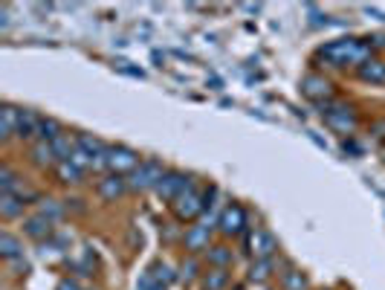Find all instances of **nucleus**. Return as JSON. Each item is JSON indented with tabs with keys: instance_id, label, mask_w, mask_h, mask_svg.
<instances>
[{
	"instance_id": "nucleus-8",
	"label": "nucleus",
	"mask_w": 385,
	"mask_h": 290,
	"mask_svg": "<svg viewBox=\"0 0 385 290\" xmlns=\"http://www.w3.org/2000/svg\"><path fill=\"white\" fill-rule=\"evenodd\" d=\"M249 218H246V209L238 206V203H229L223 212H220V218H218V226L223 235H241V232L246 229Z\"/></svg>"
},
{
	"instance_id": "nucleus-6",
	"label": "nucleus",
	"mask_w": 385,
	"mask_h": 290,
	"mask_svg": "<svg viewBox=\"0 0 385 290\" xmlns=\"http://www.w3.org/2000/svg\"><path fill=\"white\" fill-rule=\"evenodd\" d=\"M246 253L252 256V259H273L278 253V241L273 232H266V229H252L246 235Z\"/></svg>"
},
{
	"instance_id": "nucleus-25",
	"label": "nucleus",
	"mask_w": 385,
	"mask_h": 290,
	"mask_svg": "<svg viewBox=\"0 0 385 290\" xmlns=\"http://www.w3.org/2000/svg\"><path fill=\"white\" fill-rule=\"evenodd\" d=\"M38 212H41L44 218H50V221L55 224V221H61V218H64L67 206L59 203V201H52V198H44V201H38Z\"/></svg>"
},
{
	"instance_id": "nucleus-26",
	"label": "nucleus",
	"mask_w": 385,
	"mask_h": 290,
	"mask_svg": "<svg viewBox=\"0 0 385 290\" xmlns=\"http://www.w3.org/2000/svg\"><path fill=\"white\" fill-rule=\"evenodd\" d=\"M55 174H59V180L67 183V186H79V183L84 180V171H82V168H75L73 163H59Z\"/></svg>"
},
{
	"instance_id": "nucleus-4",
	"label": "nucleus",
	"mask_w": 385,
	"mask_h": 290,
	"mask_svg": "<svg viewBox=\"0 0 385 290\" xmlns=\"http://www.w3.org/2000/svg\"><path fill=\"white\" fill-rule=\"evenodd\" d=\"M319 110H322V116H324V122L331 125L333 131H339V133H354V131H356V113H354L348 105H342V102L331 99V102H322Z\"/></svg>"
},
{
	"instance_id": "nucleus-21",
	"label": "nucleus",
	"mask_w": 385,
	"mask_h": 290,
	"mask_svg": "<svg viewBox=\"0 0 385 290\" xmlns=\"http://www.w3.org/2000/svg\"><path fill=\"white\" fill-rule=\"evenodd\" d=\"M206 256H209V264H211V267H223V270L235 261L232 249H229L226 244H215V247H209V249H206Z\"/></svg>"
},
{
	"instance_id": "nucleus-13",
	"label": "nucleus",
	"mask_w": 385,
	"mask_h": 290,
	"mask_svg": "<svg viewBox=\"0 0 385 290\" xmlns=\"http://www.w3.org/2000/svg\"><path fill=\"white\" fill-rule=\"evenodd\" d=\"M356 75L362 82H371V85H382L385 82V61L382 58H368L359 70H356Z\"/></svg>"
},
{
	"instance_id": "nucleus-29",
	"label": "nucleus",
	"mask_w": 385,
	"mask_h": 290,
	"mask_svg": "<svg viewBox=\"0 0 385 290\" xmlns=\"http://www.w3.org/2000/svg\"><path fill=\"white\" fill-rule=\"evenodd\" d=\"M197 273H200V261L195 259V256H188V259H183V264H180V279L183 282H195L197 279Z\"/></svg>"
},
{
	"instance_id": "nucleus-27",
	"label": "nucleus",
	"mask_w": 385,
	"mask_h": 290,
	"mask_svg": "<svg viewBox=\"0 0 385 290\" xmlns=\"http://www.w3.org/2000/svg\"><path fill=\"white\" fill-rule=\"evenodd\" d=\"M281 287L284 290H307V276L301 270H287V273H281Z\"/></svg>"
},
{
	"instance_id": "nucleus-23",
	"label": "nucleus",
	"mask_w": 385,
	"mask_h": 290,
	"mask_svg": "<svg viewBox=\"0 0 385 290\" xmlns=\"http://www.w3.org/2000/svg\"><path fill=\"white\" fill-rule=\"evenodd\" d=\"M29 154H32V163L41 166V168H47V166H52V163H59V160H55V154H52V145H50V143H41V140L32 145Z\"/></svg>"
},
{
	"instance_id": "nucleus-11",
	"label": "nucleus",
	"mask_w": 385,
	"mask_h": 290,
	"mask_svg": "<svg viewBox=\"0 0 385 290\" xmlns=\"http://www.w3.org/2000/svg\"><path fill=\"white\" fill-rule=\"evenodd\" d=\"M128 189H130L128 177H122V174H107V177H102L99 183H96V191H99L105 201H119Z\"/></svg>"
},
{
	"instance_id": "nucleus-30",
	"label": "nucleus",
	"mask_w": 385,
	"mask_h": 290,
	"mask_svg": "<svg viewBox=\"0 0 385 290\" xmlns=\"http://www.w3.org/2000/svg\"><path fill=\"white\" fill-rule=\"evenodd\" d=\"M64 206L73 209V212H84V201H82V198H67Z\"/></svg>"
},
{
	"instance_id": "nucleus-28",
	"label": "nucleus",
	"mask_w": 385,
	"mask_h": 290,
	"mask_svg": "<svg viewBox=\"0 0 385 290\" xmlns=\"http://www.w3.org/2000/svg\"><path fill=\"white\" fill-rule=\"evenodd\" d=\"M148 273L153 276V282H157V284H163V287H168L171 282H174V270H171L165 261L151 264V270H148Z\"/></svg>"
},
{
	"instance_id": "nucleus-9",
	"label": "nucleus",
	"mask_w": 385,
	"mask_h": 290,
	"mask_svg": "<svg viewBox=\"0 0 385 290\" xmlns=\"http://www.w3.org/2000/svg\"><path fill=\"white\" fill-rule=\"evenodd\" d=\"M188 186H191V180L186 177L183 171L168 168V171H165V177H163V183L157 186V195H160L163 201H168V203H174Z\"/></svg>"
},
{
	"instance_id": "nucleus-1",
	"label": "nucleus",
	"mask_w": 385,
	"mask_h": 290,
	"mask_svg": "<svg viewBox=\"0 0 385 290\" xmlns=\"http://www.w3.org/2000/svg\"><path fill=\"white\" fill-rule=\"evenodd\" d=\"M322 61L331 67H362L368 58H374V47L368 44V38H339V41H327L316 52Z\"/></svg>"
},
{
	"instance_id": "nucleus-32",
	"label": "nucleus",
	"mask_w": 385,
	"mask_h": 290,
	"mask_svg": "<svg viewBox=\"0 0 385 290\" xmlns=\"http://www.w3.org/2000/svg\"><path fill=\"white\" fill-rule=\"evenodd\" d=\"M371 131L377 133V137H379V140H385V119H379V122H374V125H371Z\"/></svg>"
},
{
	"instance_id": "nucleus-5",
	"label": "nucleus",
	"mask_w": 385,
	"mask_h": 290,
	"mask_svg": "<svg viewBox=\"0 0 385 290\" xmlns=\"http://www.w3.org/2000/svg\"><path fill=\"white\" fill-rule=\"evenodd\" d=\"M171 212H174V218L183 221V224H186V221H195L200 212H206V201H203L200 191L195 189V183H191V186L183 191V195H180L174 203H171Z\"/></svg>"
},
{
	"instance_id": "nucleus-12",
	"label": "nucleus",
	"mask_w": 385,
	"mask_h": 290,
	"mask_svg": "<svg viewBox=\"0 0 385 290\" xmlns=\"http://www.w3.org/2000/svg\"><path fill=\"white\" fill-rule=\"evenodd\" d=\"M24 232H27L29 238H35V241H47V238L55 235V224L50 218H44L41 212H35V215H29L24 221Z\"/></svg>"
},
{
	"instance_id": "nucleus-17",
	"label": "nucleus",
	"mask_w": 385,
	"mask_h": 290,
	"mask_svg": "<svg viewBox=\"0 0 385 290\" xmlns=\"http://www.w3.org/2000/svg\"><path fill=\"white\" fill-rule=\"evenodd\" d=\"M0 256H3L6 261H17L24 259V244L17 241L12 232H0Z\"/></svg>"
},
{
	"instance_id": "nucleus-19",
	"label": "nucleus",
	"mask_w": 385,
	"mask_h": 290,
	"mask_svg": "<svg viewBox=\"0 0 385 290\" xmlns=\"http://www.w3.org/2000/svg\"><path fill=\"white\" fill-rule=\"evenodd\" d=\"M21 177L12 171V166H0V195H21Z\"/></svg>"
},
{
	"instance_id": "nucleus-14",
	"label": "nucleus",
	"mask_w": 385,
	"mask_h": 290,
	"mask_svg": "<svg viewBox=\"0 0 385 290\" xmlns=\"http://www.w3.org/2000/svg\"><path fill=\"white\" fill-rule=\"evenodd\" d=\"M17 116H21V108H15V105L0 108V137L3 140H12L17 133Z\"/></svg>"
},
{
	"instance_id": "nucleus-7",
	"label": "nucleus",
	"mask_w": 385,
	"mask_h": 290,
	"mask_svg": "<svg viewBox=\"0 0 385 290\" xmlns=\"http://www.w3.org/2000/svg\"><path fill=\"white\" fill-rule=\"evenodd\" d=\"M301 93L307 96V99H313L316 105H322V102L333 99V85L327 82L324 75H319V73H307L301 79Z\"/></svg>"
},
{
	"instance_id": "nucleus-24",
	"label": "nucleus",
	"mask_w": 385,
	"mask_h": 290,
	"mask_svg": "<svg viewBox=\"0 0 385 290\" xmlns=\"http://www.w3.org/2000/svg\"><path fill=\"white\" fill-rule=\"evenodd\" d=\"M226 284H229V273L223 267H211L203 276V290H226Z\"/></svg>"
},
{
	"instance_id": "nucleus-34",
	"label": "nucleus",
	"mask_w": 385,
	"mask_h": 290,
	"mask_svg": "<svg viewBox=\"0 0 385 290\" xmlns=\"http://www.w3.org/2000/svg\"><path fill=\"white\" fill-rule=\"evenodd\" d=\"M345 151H348V154H359V145L351 143V140H345Z\"/></svg>"
},
{
	"instance_id": "nucleus-20",
	"label": "nucleus",
	"mask_w": 385,
	"mask_h": 290,
	"mask_svg": "<svg viewBox=\"0 0 385 290\" xmlns=\"http://www.w3.org/2000/svg\"><path fill=\"white\" fill-rule=\"evenodd\" d=\"M64 128L59 119H52V116H41V122H38V137L35 140H41V143H52L55 137H61Z\"/></svg>"
},
{
	"instance_id": "nucleus-16",
	"label": "nucleus",
	"mask_w": 385,
	"mask_h": 290,
	"mask_svg": "<svg viewBox=\"0 0 385 290\" xmlns=\"http://www.w3.org/2000/svg\"><path fill=\"white\" fill-rule=\"evenodd\" d=\"M24 209H27V198L24 195H0V215H3L6 221L21 218Z\"/></svg>"
},
{
	"instance_id": "nucleus-18",
	"label": "nucleus",
	"mask_w": 385,
	"mask_h": 290,
	"mask_svg": "<svg viewBox=\"0 0 385 290\" xmlns=\"http://www.w3.org/2000/svg\"><path fill=\"white\" fill-rule=\"evenodd\" d=\"M50 145H52V154H55V160H59V163H67V160L73 157V154H75V148H79V145H75V140L70 137L67 131L61 133V137H55Z\"/></svg>"
},
{
	"instance_id": "nucleus-31",
	"label": "nucleus",
	"mask_w": 385,
	"mask_h": 290,
	"mask_svg": "<svg viewBox=\"0 0 385 290\" xmlns=\"http://www.w3.org/2000/svg\"><path fill=\"white\" fill-rule=\"evenodd\" d=\"M55 290H82V287H79V282H73V279H61Z\"/></svg>"
},
{
	"instance_id": "nucleus-2",
	"label": "nucleus",
	"mask_w": 385,
	"mask_h": 290,
	"mask_svg": "<svg viewBox=\"0 0 385 290\" xmlns=\"http://www.w3.org/2000/svg\"><path fill=\"white\" fill-rule=\"evenodd\" d=\"M165 171L168 168L160 160H153V157L151 160H142L137 168L128 174V186H130V191H151V189H157L163 183Z\"/></svg>"
},
{
	"instance_id": "nucleus-33",
	"label": "nucleus",
	"mask_w": 385,
	"mask_h": 290,
	"mask_svg": "<svg viewBox=\"0 0 385 290\" xmlns=\"http://www.w3.org/2000/svg\"><path fill=\"white\" fill-rule=\"evenodd\" d=\"M368 44H371L374 50H382V47H385V35H374V38H368Z\"/></svg>"
},
{
	"instance_id": "nucleus-10",
	"label": "nucleus",
	"mask_w": 385,
	"mask_h": 290,
	"mask_svg": "<svg viewBox=\"0 0 385 290\" xmlns=\"http://www.w3.org/2000/svg\"><path fill=\"white\" fill-rule=\"evenodd\" d=\"M183 247L188 249V256H197L203 249L211 247V226L209 224H197V226H188L186 235H183Z\"/></svg>"
},
{
	"instance_id": "nucleus-3",
	"label": "nucleus",
	"mask_w": 385,
	"mask_h": 290,
	"mask_svg": "<svg viewBox=\"0 0 385 290\" xmlns=\"http://www.w3.org/2000/svg\"><path fill=\"white\" fill-rule=\"evenodd\" d=\"M102 160H105V168L110 171V174H130L133 168H137L142 160H139V154L133 151V148H128V145H107L105 148V154H102Z\"/></svg>"
},
{
	"instance_id": "nucleus-22",
	"label": "nucleus",
	"mask_w": 385,
	"mask_h": 290,
	"mask_svg": "<svg viewBox=\"0 0 385 290\" xmlns=\"http://www.w3.org/2000/svg\"><path fill=\"white\" fill-rule=\"evenodd\" d=\"M273 273H275L273 259H255L252 264H249V282H266Z\"/></svg>"
},
{
	"instance_id": "nucleus-15",
	"label": "nucleus",
	"mask_w": 385,
	"mask_h": 290,
	"mask_svg": "<svg viewBox=\"0 0 385 290\" xmlns=\"http://www.w3.org/2000/svg\"><path fill=\"white\" fill-rule=\"evenodd\" d=\"M38 122H41V116H38L35 110H21V116H17V140H32L38 137Z\"/></svg>"
}]
</instances>
